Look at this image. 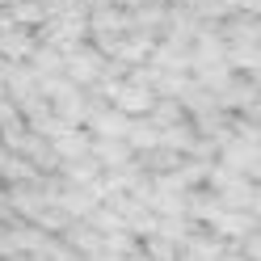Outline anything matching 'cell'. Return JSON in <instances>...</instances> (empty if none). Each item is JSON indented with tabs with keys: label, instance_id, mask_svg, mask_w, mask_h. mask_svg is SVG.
<instances>
[{
	"label": "cell",
	"instance_id": "cell-1",
	"mask_svg": "<svg viewBox=\"0 0 261 261\" xmlns=\"http://www.w3.org/2000/svg\"><path fill=\"white\" fill-rule=\"evenodd\" d=\"M106 97L114 101V110H122L126 118H139V114H152L156 93L148 80H130V85H106Z\"/></svg>",
	"mask_w": 261,
	"mask_h": 261
},
{
	"label": "cell",
	"instance_id": "cell-2",
	"mask_svg": "<svg viewBox=\"0 0 261 261\" xmlns=\"http://www.w3.org/2000/svg\"><path fill=\"white\" fill-rule=\"evenodd\" d=\"M63 72H68L76 85H93V80L101 76V55H97V51H76V46H68Z\"/></svg>",
	"mask_w": 261,
	"mask_h": 261
},
{
	"label": "cell",
	"instance_id": "cell-3",
	"mask_svg": "<svg viewBox=\"0 0 261 261\" xmlns=\"http://www.w3.org/2000/svg\"><path fill=\"white\" fill-rule=\"evenodd\" d=\"M89 156L106 169H122L130 160V148H126V139H97V143H89Z\"/></svg>",
	"mask_w": 261,
	"mask_h": 261
},
{
	"label": "cell",
	"instance_id": "cell-4",
	"mask_svg": "<svg viewBox=\"0 0 261 261\" xmlns=\"http://www.w3.org/2000/svg\"><path fill=\"white\" fill-rule=\"evenodd\" d=\"M89 122H93V135H97V139H122L130 118H126L122 110H97Z\"/></svg>",
	"mask_w": 261,
	"mask_h": 261
},
{
	"label": "cell",
	"instance_id": "cell-5",
	"mask_svg": "<svg viewBox=\"0 0 261 261\" xmlns=\"http://www.w3.org/2000/svg\"><path fill=\"white\" fill-rule=\"evenodd\" d=\"M63 177H68L72 186H89V181H97L101 177V165L85 152V156H72V160H63Z\"/></svg>",
	"mask_w": 261,
	"mask_h": 261
},
{
	"label": "cell",
	"instance_id": "cell-6",
	"mask_svg": "<svg viewBox=\"0 0 261 261\" xmlns=\"http://www.w3.org/2000/svg\"><path fill=\"white\" fill-rule=\"evenodd\" d=\"M0 177H5V181H38V169L30 165L21 152H5L0 156Z\"/></svg>",
	"mask_w": 261,
	"mask_h": 261
},
{
	"label": "cell",
	"instance_id": "cell-7",
	"mask_svg": "<svg viewBox=\"0 0 261 261\" xmlns=\"http://www.w3.org/2000/svg\"><path fill=\"white\" fill-rule=\"evenodd\" d=\"M0 51L9 59H25V55H34V38L21 34V30H9V34H0Z\"/></svg>",
	"mask_w": 261,
	"mask_h": 261
},
{
	"label": "cell",
	"instance_id": "cell-8",
	"mask_svg": "<svg viewBox=\"0 0 261 261\" xmlns=\"http://www.w3.org/2000/svg\"><path fill=\"white\" fill-rule=\"evenodd\" d=\"M9 253H17V227H5V223H0V261H5Z\"/></svg>",
	"mask_w": 261,
	"mask_h": 261
},
{
	"label": "cell",
	"instance_id": "cell-9",
	"mask_svg": "<svg viewBox=\"0 0 261 261\" xmlns=\"http://www.w3.org/2000/svg\"><path fill=\"white\" fill-rule=\"evenodd\" d=\"M17 17H25V21H34V17H42V9H38V5H21V9H17Z\"/></svg>",
	"mask_w": 261,
	"mask_h": 261
}]
</instances>
